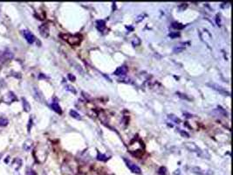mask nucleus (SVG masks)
<instances>
[{
    "label": "nucleus",
    "instance_id": "17",
    "mask_svg": "<svg viewBox=\"0 0 233 175\" xmlns=\"http://www.w3.org/2000/svg\"><path fill=\"white\" fill-rule=\"evenodd\" d=\"M168 117H169V118H170L171 120L175 121V122H176V124H179V123L181 122V121H180V119H179V118H177L176 117H175L174 115H168Z\"/></svg>",
    "mask_w": 233,
    "mask_h": 175
},
{
    "label": "nucleus",
    "instance_id": "13",
    "mask_svg": "<svg viewBox=\"0 0 233 175\" xmlns=\"http://www.w3.org/2000/svg\"><path fill=\"white\" fill-rule=\"evenodd\" d=\"M192 171H193L195 174H197L199 175H207L206 174V173H204L205 171H203V170H201V169L198 168V167H194V168H192Z\"/></svg>",
    "mask_w": 233,
    "mask_h": 175
},
{
    "label": "nucleus",
    "instance_id": "22",
    "mask_svg": "<svg viewBox=\"0 0 233 175\" xmlns=\"http://www.w3.org/2000/svg\"><path fill=\"white\" fill-rule=\"evenodd\" d=\"M179 131H180V133H181L183 136H185L186 138H189V135L187 132H185V131H182V130H179Z\"/></svg>",
    "mask_w": 233,
    "mask_h": 175
},
{
    "label": "nucleus",
    "instance_id": "2",
    "mask_svg": "<svg viewBox=\"0 0 233 175\" xmlns=\"http://www.w3.org/2000/svg\"><path fill=\"white\" fill-rule=\"evenodd\" d=\"M123 159H124V162L126 163L127 166L130 169V171H131L132 173H134V174H140L141 173L140 167H139L138 166H136L135 163H133L132 161H130V160H128V159H127V158H123Z\"/></svg>",
    "mask_w": 233,
    "mask_h": 175
},
{
    "label": "nucleus",
    "instance_id": "18",
    "mask_svg": "<svg viewBox=\"0 0 233 175\" xmlns=\"http://www.w3.org/2000/svg\"><path fill=\"white\" fill-rule=\"evenodd\" d=\"M179 36H180L179 32H170V33H169V37L172 38V39H175V38L179 37Z\"/></svg>",
    "mask_w": 233,
    "mask_h": 175
},
{
    "label": "nucleus",
    "instance_id": "1",
    "mask_svg": "<svg viewBox=\"0 0 233 175\" xmlns=\"http://www.w3.org/2000/svg\"><path fill=\"white\" fill-rule=\"evenodd\" d=\"M143 143H141L139 140H135L132 141L130 143V145H128V149L130 151L131 153H133L134 155L137 156V152L139 151L140 154H143Z\"/></svg>",
    "mask_w": 233,
    "mask_h": 175
},
{
    "label": "nucleus",
    "instance_id": "21",
    "mask_svg": "<svg viewBox=\"0 0 233 175\" xmlns=\"http://www.w3.org/2000/svg\"><path fill=\"white\" fill-rule=\"evenodd\" d=\"M68 78H69V80L70 81H75V76L74 75H72V74H68Z\"/></svg>",
    "mask_w": 233,
    "mask_h": 175
},
{
    "label": "nucleus",
    "instance_id": "15",
    "mask_svg": "<svg viewBox=\"0 0 233 175\" xmlns=\"http://www.w3.org/2000/svg\"><path fill=\"white\" fill-rule=\"evenodd\" d=\"M97 158L99 159V160H101V161H106V160H108V157L106 156V155H104V154H101V153H99L98 154V156H97Z\"/></svg>",
    "mask_w": 233,
    "mask_h": 175
},
{
    "label": "nucleus",
    "instance_id": "23",
    "mask_svg": "<svg viewBox=\"0 0 233 175\" xmlns=\"http://www.w3.org/2000/svg\"><path fill=\"white\" fill-rule=\"evenodd\" d=\"M67 89H68V90H70L71 92H73V93H76V91H75V89H72V87H70V86H67Z\"/></svg>",
    "mask_w": 233,
    "mask_h": 175
},
{
    "label": "nucleus",
    "instance_id": "5",
    "mask_svg": "<svg viewBox=\"0 0 233 175\" xmlns=\"http://www.w3.org/2000/svg\"><path fill=\"white\" fill-rule=\"evenodd\" d=\"M210 87L213 89H215V90H217V91H218L220 94H222V95H224V96H230V93L229 92H227L224 88H222L221 86H219V85H217V84H209Z\"/></svg>",
    "mask_w": 233,
    "mask_h": 175
},
{
    "label": "nucleus",
    "instance_id": "3",
    "mask_svg": "<svg viewBox=\"0 0 233 175\" xmlns=\"http://www.w3.org/2000/svg\"><path fill=\"white\" fill-rule=\"evenodd\" d=\"M68 43L72 45V46H78L80 42H81V36L80 35H67V39H66Z\"/></svg>",
    "mask_w": 233,
    "mask_h": 175
},
{
    "label": "nucleus",
    "instance_id": "10",
    "mask_svg": "<svg viewBox=\"0 0 233 175\" xmlns=\"http://www.w3.org/2000/svg\"><path fill=\"white\" fill-rule=\"evenodd\" d=\"M186 147L191 151H199V148H197V146L193 143H186Z\"/></svg>",
    "mask_w": 233,
    "mask_h": 175
},
{
    "label": "nucleus",
    "instance_id": "14",
    "mask_svg": "<svg viewBox=\"0 0 233 175\" xmlns=\"http://www.w3.org/2000/svg\"><path fill=\"white\" fill-rule=\"evenodd\" d=\"M7 125H8V120H7L5 117H0V126L4 127V126H6Z\"/></svg>",
    "mask_w": 233,
    "mask_h": 175
},
{
    "label": "nucleus",
    "instance_id": "9",
    "mask_svg": "<svg viewBox=\"0 0 233 175\" xmlns=\"http://www.w3.org/2000/svg\"><path fill=\"white\" fill-rule=\"evenodd\" d=\"M96 27H97V29L100 32L104 31V29L106 28V23H105V21L104 20H98L96 22Z\"/></svg>",
    "mask_w": 233,
    "mask_h": 175
},
{
    "label": "nucleus",
    "instance_id": "7",
    "mask_svg": "<svg viewBox=\"0 0 233 175\" xmlns=\"http://www.w3.org/2000/svg\"><path fill=\"white\" fill-rule=\"evenodd\" d=\"M128 72V68L126 66H121L119 67L115 71V75H125Z\"/></svg>",
    "mask_w": 233,
    "mask_h": 175
},
{
    "label": "nucleus",
    "instance_id": "8",
    "mask_svg": "<svg viewBox=\"0 0 233 175\" xmlns=\"http://www.w3.org/2000/svg\"><path fill=\"white\" fill-rule=\"evenodd\" d=\"M51 107H52V109L55 112H57V113H59V114H61V113H62L61 108H60V106L59 105V103H58V102H57V99H55V100L52 102Z\"/></svg>",
    "mask_w": 233,
    "mask_h": 175
},
{
    "label": "nucleus",
    "instance_id": "11",
    "mask_svg": "<svg viewBox=\"0 0 233 175\" xmlns=\"http://www.w3.org/2000/svg\"><path fill=\"white\" fill-rule=\"evenodd\" d=\"M70 116L72 117L76 118V119H78V120H80V119H81L80 115L78 112H76L75 110H70Z\"/></svg>",
    "mask_w": 233,
    "mask_h": 175
},
{
    "label": "nucleus",
    "instance_id": "12",
    "mask_svg": "<svg viewBox=\"0 0 233 175\" xmlns=\"http://www.w3.org/2000/svg\"><path fill=\"white\" fill-rule=\"evenodd\" d=\"M22 103H23V107L24 109V110L25 111H30V109H31V106H30V104L28 103V102L25 100L24 98H22Z\"/></svg>",
    "mask_w": 233,
    "mask_h": 175
},
{
    "label": "nucleus",
    "instance_id": "19",
    "mask_svg": "<svg viewBox=\"0 0 233 175\" xmlns=\"http://www.w3.org/2000/svg\"><path fill=\"white\" fill-rule=\"evenodd\" d=\"M159 174H160V175H166V174H167L166 168L165 167H161L159 169Z\"/></svg>",
    "mask_w": 233,
    "mask_h": 175
},
{
    "label": "nucleus",
    "instance_id": "6",
    "mask_svg": "<svg viewBox=\"0 0 233 175\" xmlns=\"http://www.w3.org/2000/svg\"><path fill=\"white\" fill-rule=\"evenodd\" d=\"M39 31H40V34L43 37H45V38L48 37V35H49V28H48V25L47 24L40 25L39 26Z\"/></svg>",
    "mask_w": 233,
    "mask_h": 175
},
{
    "label": "nucleus",
    "instance_id": "4",
    "mask_svg": "<svg viewBox=\"0 0 233 175\" xmlns=\"http://www.w3.org/2000/svg\"><path fill=\"white\" fill-rule=\"evenodd\" d=\"M23 35L24 37V39L26 40V41L30 44H32L35 40H36V38L35 36L29 31V30H24L23 31Z\"/></svg>",
    "mask_w": 233,
    "mask_h": 175
},
{
    "label": "nucleus",
    "instance_id": "16",
    "mask_svg": "<svg viewBox=\"0 0 233 175\" xmlns=\"http://www.w3.org/2000/svg\"><path fill=\"white\" fill-rule=\"evenodd\" d=\"M172 27L173 28H176V29H182V28L184 27V25H181L180 23H177V22H174L172 24Z\"/></svg>",
    "mask_w": 233,
    "mask_h": 175
},
{
    "label": "nucleus",
    "instance_id": "20",
    "mask_svg": "<svg viewBox=\"0 0 233 175\" xmlns=\"http://www.w3.org/2000/svg\"><path fill=\"white\" fill-rule=\"evenodd\" d=\"M26 175H36V173L32 169H28L26 172Z\"/></svg>",
    "mask_w": 233,
    "mask_h": 175
}]
</instances>
